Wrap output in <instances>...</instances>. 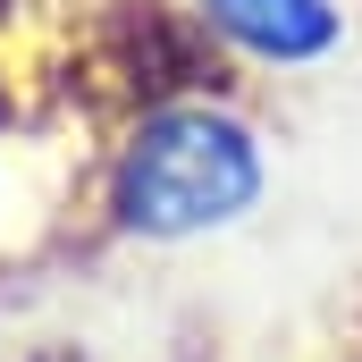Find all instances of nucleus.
Wrapping results in <instances>:
<instances>
[{"label": "nucleus", "mask_w": 362, "mask_h": 362, "mask_svg": "<svg viewBox=\"0 0 362 362\" xmlns=\"http://www.w3.org/2000/svg\"><path fill=\"white\" fill-rule=\"evenodd\" d=\"M202 8L262 59H312V51L337 42V8L329 0H202Z\"/></svg>", "instance_id": "f03ea898"}, {"label": "nucleus", "mask_w": 362, "mask_h": 362, "mask_svg": "<svg viewBox=\"0 0 362 362\" xmlns=\"http://www.w3.org/2000/svg\"><path fill=\"white\" fill-rule=\"evenodd\" d=\"M127 219L144 236H202L228 228L236 211H253L262 194V160L253 135L219 110H160L135 152H127Z\"/></svg>", "instance_id": "f257e3e1"}]
</instances>
